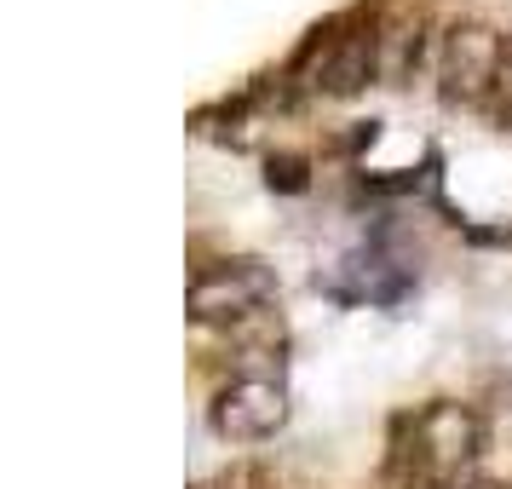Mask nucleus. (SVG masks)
I'll return each instance as SVG.
<instances>
[{
    "label": "nucleus",
    "mask_w": 512,
    "mask_h": 489,
    "mask_svg": "<svg viewBox=\"0 0 512 489\" xmlns=\"http://www.w3.org/2000/svg\"><path fill=\"white\" fill-rule=\"evenodd\" d=\"M282 75H288L294 93L357 98L363 87L380 81V12L357 6V12H340V18L317 24Z\"/></svg>",
    "instance_id": "f257e3e1"
},
{
    "label": "nucleus",
    "mask_w": 512,
    "mask_h": 489,
    "mask_svg": "<svg viewBox=\"0 0 512 489\" xmlns=\"http://www.w3.org/2000/svg\"><path fill=\"white\" fill-rule=\"evenodd\" d=\"M277 300V271L265 259L242 254V259H219V265H202L185 288V317L202 328H236L271 311Z\"/></svg>",
    "instance_id": "f03ea898"
},
{
    "label": "nucleus",
    "mask_w": 512,
    "mask_h": 489,
    "mask_svg": "<svg viewBox=\"0 0 512 489\" xmlns=\"http://www.w3.org/2000/svg\"><path fill=\"white\" fill-rule=\"evenodd\" d=\"M507 64V35L495 24L461 18L438 35V98L449 110H484Z\"/></svg>",
    "instance_id": "7ed1b4c3"
},
{
    "label": "nucleus",
    "mask_w": 512,
    "mask_h": 489,
    "mask_svg": "<svg viewBox=\"0 0 512 489\" xmlns=\"http://www.w3.org/2000/svg\"><path fill=\"white\" fill-rule=\"evenodd\" d=\"M208 426L225 443H265L288 426V386L259 380V374H231L208 403Z\"/></svg>",
    "instance_id": "20e7f679"
},
{
    "label": "nucleus",
    "mask_w": 512,
    "mask_h": 489,
    "mask_svg": "<svg viewBox=\"0 0 512 489\" xmlns=\"http://www.w3.org/2000/svg\"><path fill=\"white\" fill-rule=\"evenodd\" d=\"M426 58V18L380 6V87H409Z\"/></svg>",
    "instance_id": "39448f33"
},
{
    "label": "nucleus",
    "mask_w": 512,
    "mask_h": 489,
    "mask_svg": "<svg viewBox=\"0 0 512 489\" xmlns=\"http://www.w3.org/2000/svg\"><path fill=\"white\" fill-rule=\"evenodd\" d=\"M265 185L277 190V196H305L311 190V156H300V150H271L265 156Z\"/></svg>",
    "instance_id": "423d86ee"
},
{
    "label": "nucleus",
    "mask_w": 512,
    "mask_h": 489,
    "mask_svg": "<svg viewBox=\"0 0 512 489\" xmlns=\"http://www.w3.org/2000/svg\"><path fill=\"white\" fill-rule=\"evenodd\" d=\"M478 116H484L495 133H512V35H507V64H501V75H495V93H489V104L478 110Z\"/></svg>",
    "instance_id": "0eeeda50"
},
{
    "label": "nucleus",
    "mask_w": 512,
    "mask_h": 489,
    "mask_svg": "<svg viewBox=\"0 0 512 489\" xmlns=\"http://www.w3.org/2000/svg\"><path fill=\"white\" fill-rule=\"evenodd\" d=\"M196 489H282L265 466H254V461H236V466H225L213 484H196Z\"/></svg>",
    "instance_id": "6e6552de"
}]
</instances>
